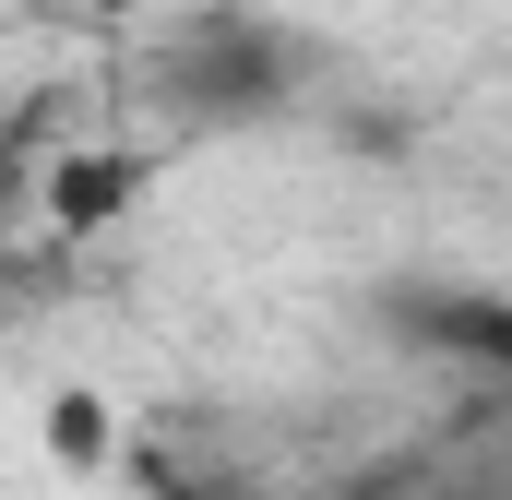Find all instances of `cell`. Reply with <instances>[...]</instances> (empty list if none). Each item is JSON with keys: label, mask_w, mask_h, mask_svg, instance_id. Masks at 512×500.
<instances>
[{"label": "cell", "mask_w": 512, "mask_h": 500, "mask_svg": "<svg viewBox=\"0 0 512 500\" xmlns=\"http://www.w3.org/2000/svg\"><path fill=\"white\" fill-rule=\"evenodd\" d=\"M382 310H393V334H405V346L512 381V298H489V286H393Z\"/></svg>", "instance_id": "6da1fadb"}, {"label": "cell", "mask_w": 512, "mask_h": 500, "mask_svg": "<svg viewBox=\"0 0 512 500\" xmlns=\"http://www.w3.org/2000/svg\"><path fill=\"white\" fill-rule=\"evenodd\" d=\"M120 441H131V429L108 417V393H84V381H72V393H48V465H72V477H96V465H108Z\"/></svg>", "instance_id": "7a4b0ae2"}, {"label": "cell", "mask_w": 512, "mask_h": 500, "mask_svg": "<svg viewBox=\"0 0 512 500\" xmlns=\"http://www.w3.org/2000/svg\"><path fill=\"white\" fill-rule=\"evenodd\" d=\"M131 191H143V167H131V155H84V167H60V179H48L60 227H96V215H120Z\"/></svg>", "instance_id": "3957f363"}, {"label": "cell", "mask_w": 512, "mask_h": 500, "mask_svg": "<svg viewBox=\"0 0 512 500\" xmlns=\"http://www.w3.org/2000/svg\"><path fill=\"white\" fill-rule=\"evenodd\" d=\"M72 12H143V0H72Z\"/></svg>", "instance_id": "277c9868"}]
</instances>
